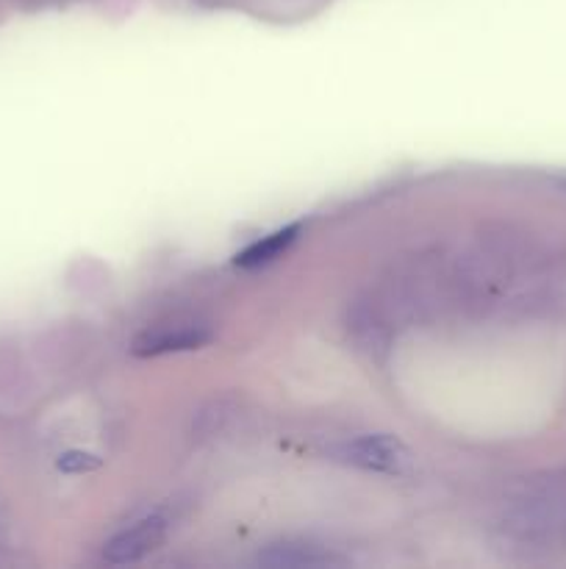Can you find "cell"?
<instances>
[{
    "label": "cell",
    "instance_id": "6da1fadb",
    "mask_svg": "<svg viewBox=\"0 0 566 569\" xmlns=\"http://www.w3.org/2000/svg\"><path fill=\"white\" fill-rule=\"evenodd\" d=\"M342 459L361 470L375 472H403L408 470L411 453L394 437H361L344 445Z\"/></svg>",
    "mask_w": 566,
    "mask_h": 569
},
{
    "label": "cell",
    "instance_id": "7a4b0ae2",
    "mask_svg": "<svg viewBox=\"0 0 566 569\" xmlns=\"http://www.w3.org/2000/svg\"><path fill=\"white\" fill-rule=\"evenodd\" d=\"M164 533H166L164 517L159 515L144 517V520H139L137 526L117 533V537L105 545L103 559L109 561V565H133V561L153 553V550L164 542Z\"/></svg>",
    "mask_w": 566,
    "mask_h": 569
},
{
    "label": "cell",
    "instance_id": "3957f363",
    "mask_svg": "<svg viewBox=\"0 0 566 569\" xmlns=\"http://www.w3.org/2000/svg\"><path fill=\"white\" fill-rule=\"evenodd\" d=\"M392 326L386 311L381 309L377 300L372 303H355L353 311L347 317V333L355 339L361 350H366L370 356H383L392 342Z\"/></svg>",
    "mask_w": 566,
    "mask_h": 569
},
{
    "label": "cell",
    "instance_id": "277c9868",
    "mask_svg": "<svg viewBox=\"0 0 566 569\" xmlns=\"http://www.w3.org/2000/svg\"><path fill=\"white\" fill-rule=\"evenodd\" d=\"M209 342V331L200 326H164L155 331L142 333L133 342V353L137 356H159L172 353V350H192Z\"/></svg>",
    "mask_w": 566,
    "mask_h": 569
},
{
    "label": "cell",
    "instance_id": "5b68a950",
    "mask_svg": "<svg viewBox=\"0 0 566 569\" xmlns=\"http://www.w3.org/2000/svg\"><path fill=\"white\" fill-rule=\"evenodd\" d=\"M297 233H300V226H289V228H283V231L270 233V237H264L261 242L250 244L247 250H242V253L236 256V264L239 267L270 264V261H275L277 256H281L283 250L294 242V239H297Z\"/></svg>",
    "mask_w": 566,
    "mask_h": 569
},
{
    "label": "cell",
    "instance_id": "8992f818",
    "mask_svg": "<svg viewBox=\"0 0 566 569\" xmlns=\"http://www.w3.org/2000/svg\"><path fill=\"white\" fill-rule=\"evenodd\" d=\"M264 565L272 567H320L331 561V556L320 553L316 548H309V545H277L270 553L261 556Z\"/></svg>",
    "mask_w": 566,
    "mask_h": 569
},
{
    "label": "cell",
    "instance_id": "52a82bcc",
    "mask_svg": "<svg viewBox=\"0 0 566 569\" xmlns=\"http://www.w3.org/2000/svg\"><path fill=\"white\" fill-rule=\"evenodd\" d=\"M98 465L100 461L89 453H67L59 459V470H64V472H89V470H94Z\"/></svg>",
    "mask_w": 566,
    "mask_h": 569
},
{
    "label": "cell",
    "instance_id": "ba28073f",
    "mask_svg": "<svg viewBox=\"0 0 566 569\" xmlns=\"http://www.w3.org/2000/svg\"><path fill=\"white\" fill-rule=\"evenodd\" d=\"M564 183H566V178H564Z\"/></svg>",
    "mask_w": 566,
    "mask_h": 569
}]
</instances>
